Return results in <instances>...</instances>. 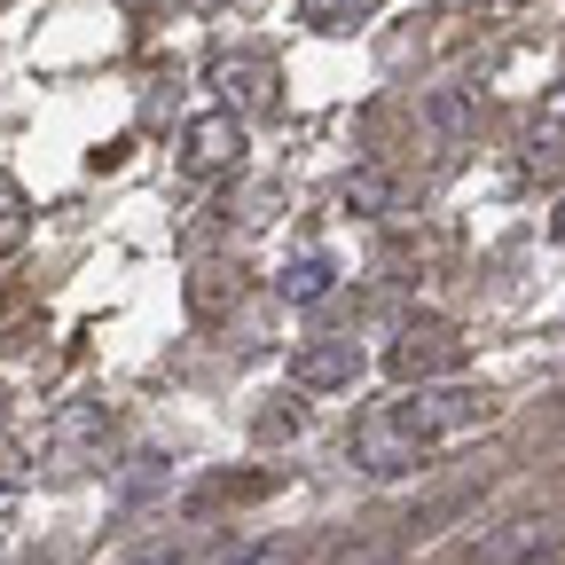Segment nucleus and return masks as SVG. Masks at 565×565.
Instances as JSON below:
<instances>
[{"label": "nucleus", "instance_id": "nucleus-18", "mask_svg": "<svg viewBox=\"0 0 565 565\" xmlns=\"http://www.w3.org/2000/svg\"><path fill=\"white\" fill-rule=\"evenodd\" d=\"M32 479V448L24 440H0V487H24Z\"/></svg>", "mask_w": 565, "mask_h": 565}, {"label": "nucleus", "instance_id": "nucleus-8", "mask_svg": "<svg viewBox=\"0 0 565 565\" xmlns=\"http://www.w3.org/2000/svg\"><path fill=\"white\" fill-rule=\"evenodd\" d=\"M236 299H244V267L236 259H196L189 267V315L196 322H221Z\"/></svg>", "mask_w": 565, "mask_h": 565}, {"label": "nucleus", "instance_id": "nucleus-2", "mask_svg": "<svg viewBox=\"0 0 565 565\" xmlns=\"http://www.w3.org/2000/svg\"><path fill=\"white\" fill-rule=\"evenodd\" d=\"M393 416H401V433L416 448H433V440H456V433H471V424H487L494 401L479 385H416L408 401H393Z\"/></svg>", "mask_w": 565, "mask_h": 565}, {"label": "nucleus", "instance_id": "nucleus-1", "mask_svg": "<svg viewBox=\"0 0 565 565\" xmlns=\"http://www.w3.org/2000/svg\"><path fill=\"white\" fill-rule=\"evenodd\" d=\"M463 353H471V338L456 330V322H433V315H416L393 345H385V370H393V385H448L456 370H463Z\"/></svg>", "mask_w": 565, "mask_h": 565}, {"label": "nucleus", "instance_id": "nucleus-20", "mask_svg": "<svg viewBox=\"0 0 565 565\" xmlns=\"http://www.w3.org/2000/svg\"><path fill=\"white\" fill-rule=\"evenodd\" d=\"M166 479V456H134V471H126V494H150Z\"/></svg>", "mask_w": 565, "mask_h": 565}, {"label": "nucleus", "instance_id": "nucleus-22", "mask_svg": "<svg viewBox=\"0 0 565 565\" xmlns=\"http://www.w3.org/2000/svg\"><path fill=\"white\" fill-rule=\"evenodd\" d=\"M550 236H557V244H565V204H557V212H550Z\"/></svg>", "mask_w": 565, "mask_h": 565}, {"label": "nucleus", "instance_id": "nucleus-3", "mask_svg": "<svg viewBox=\"0 0 565 565\" xmlns=\"http://www.w3.org/2000/svg\"><path fill=\"white\" fill-rule=\"evenodd\" d=\"M110 440H118V416H110L103 401H71V408H55V424H47V463H55L63 479H79V471L110 463Z\"/></svg>", "mask_w": 565, "mask_h": 565}, {"label": "nucleus", "instance_id": "nucleus-7", "mask_svg": "<svg viewBox=\"0 0 565 565\" xmlns=\"http://www.w3.org/2000/svg\"><path fill=\"white\" fill-rule=\"evenodd\" d=\"M448 259H456V228H416V236H393V244H385L393 282H440Z\"/></svg>", "mask_w": 565, "mask_h": 565}, {"label": "nucleus", "instance_id": "nucleus-11", "mask_svg": "<svg viewBox=\"0 0 565 565\" xmlns=\"http://www.w3.org/2000/svg\"><path fill=\"white\" fill-rule=\"evenodd\" d=\"M526 166L534 173H557L565 166V87L534 110V134H526Z\"/></svg>", "mask_w": 565, "mask_h": 565}, {"label": "nucleus", "instance_id": "nucleus-23", "mask_svg": "<svg viewBox=\"0 0 565 565\" xmlns=\"http://www.w3.org/2000/svg\"><path fill=\"white\" fill-rule=\"evenodd\" d=\"M126 9H158V0H126Z\"/></svg>", "mask_w": 565, "mask_h": 565}, {"label": "nucleus", "instance_id": "nucleus-14", "mask_svg": "<svg viewBox=\"0 0 565 565\" xmlns=\"http://www.w3.org/2000/svg\"><path fill=\"white\" fill-rule=\"evenodd\" d=\"M393 196H401V181H393V173H377V166L345 181V212H370V221H377V212H393Z\"/></svg>", "mask_w": 565, "mask_h": 565}, {"label": "nucleus", "instance_id": "nucleus-9", "mask_svg": "<svg viewBox=\"0 0 565 565\" xmlns=\"http://www.w3.org/2000/svg\"><path fill=\"white\" fill-rule=\"evenodd\" d=\"M212 79L236 95V110H275V63L267 55H221Z\"/></svg>", "mask_w": 565, "mask_h": 565}, {"label": "nucleus", "instance_id": "nucleus-19", "mask_svg": "<svg viewBox=\"0 0 565 565\" xmlns=\"http://www.w3.org/2000/svg\"><path fill=\"white\" fill-rule=\"evenodd\" d=\"M330 565H393V534H377V542H362V550H338Z\"/></svg>", "mask_w": 565, "mask_h": 565}, {"label": "nucleus", "instance_id": "nucleus-17", "mask_svg": "<svg viewBox=\"0 0 565 565\" xmlns=\"http://www.w3.org/2000/svg\"><path fill=\"white\" fill-rule=\"evenodd\" d=\"M307 424V408L299 401H282V408H259V440H282V433H299Z\"/></svg>", "mask_w": 565, "mask_h": 565}, {"label": "nucleus", "instance_id": "nucleus-21", "mask_svg": "<svg viewBox=\"0 0 565 565\" xmlns=\"http://www.w3.org/2000/svg\"><path fill=\"white\" fill-rule=\"evenodd\" d=\"M519 565H565V542H542V550H526Z\"/></svg>", "mask_w": 565, "mask_h": 565}, {"label": "nucleus", "instance_id": "nucleus-12", "mask_svg": "<svg viewBox=\"0 0 565 565\" xmlns=\"http://www.w3.org/2000/svg\"><path fill=\"white\" fill-rule=\"evenodd\" d=\"M259 494H275V471H236V479H204V487H196V511H212V503H259Z\"/></svg>", "mask_w": 565, "mask_h": 565}, {"label": "nucleus", "instance_id": "nucleus-13", "mask_svg": "<svg viewBox=\"0 0 565 565\" xmlns=\"http://www.w3.org/2000/svg\"><path fill=\"white\" fill-rule=\"evenodd\" d=\"M385 9V0H307V24L315 32H353V24H370Z\"/></svg>", "mask_w": 565, "mask_h": 565}, {"label": "nucleus", "instance_id": "nucleus-4", "mask_svg": "<svg viewBox=\"0 0 565 565\" xmlns=\"http://www.w3.org/2000/svg\"><path fill=\"white\" fill-rule=\"evenodd\" d=\"M353 463H362L370 479H408V471L424 463V448L401 433L393 401H377V408H362V416H353Z\"/></svg>", "mask_w": 565, "mask_h": 565}, {"label": "nucleus", "instance_id": "nucleus-16", "mask_svg": "<svg viewBox=\"0 0 565 565\" xmlns=\"http://www.w3.org/2000/svg\"><path fill=\"white\" fill-rule=\"evenodd\" d=\"M228 565H299V542H252V550H236Z\"/></svg>", "mask_w": 565, "mask_h": 565}, {"label": "nucleus", "instance_id": "nucleus-24", "mask_svg": "<svg viewBox=\"0 0 565 565\" xmlns=\"http://www.w3.org/2000/svg\"><path fill=\"white\" fill-rule=\"evenodd\" d=\"M196 9H228V0H196Z\"/></svg>", "mask_w": 565, "mask_h": 565}, {"label": "nucleus", "instance_id": "nucleus-10", "mask_svg": "<svg viewBox=\"0 0 565 565\" xmlns=\"http://www.w3.org/2000/svg\"><path fill=\"white\" fill-rule=\"evenodd\" d=\"M275 291L291 299V307H315V299H330L338 291V267H330V252H307V259H291L275 275Z\"/></svg>", "mask_w": 565, "mask_h": 565}, {"label": "nucleus", "instance_id": "nucleus-6", "mask_svg": "<svg viewBox=\"0 0 565 565\" xmlns=\"http://www.w3.org/2000/svg\"><path fill=\"white\" fill-rule=\"evenodd\" d=\"M362 345L353 338H315V345H299L291 353V385L299 393H345V385H362Z\"/></svg>", "mask_w": 565, "mask_h": 565}, {"label": "nucleus", "instance_id": "nucleus-5", "mask_svg": "<svg viewBox=\"0 0 565 565\" xmlns=\"http://www.w3.org/2000/svg\"><path fill=\"white\" fill-rule=\"evenodd\" d=\"M181 166L189 173H236L244 166V118L221 103V110H204V118H189V134H181Z\"/></svg>", "mask_w": 565, "mask_h": 565}, {"label": "nucleus", "instance_id": "nucleus-15", "mask_svg": "<svg viewBox=\"0 0 565 565\" xmlns=\"http://www.w3.org/2000/svg\"><path fill=\"white\" fill-rule=\"evenodd\" d=\"M24 236H32V204H24V189L9 173H0V259H9Z\"/></svg>", "mask_w": 565, "mask_h": 565}]
</instances>
